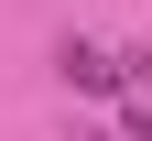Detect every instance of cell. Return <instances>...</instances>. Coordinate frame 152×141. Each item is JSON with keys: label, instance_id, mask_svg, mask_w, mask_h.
<instances>
[{"label": "cell", "instance_id": "cell-1", "mask_svg": "<svg viewBox=\"0 0 152 141\" xmlns=\"http://www.w3.org/2000/svg\"><path fill=\"white\" fill-rule=\"evenodd\" d=\"M65 87H87V98H109V87H120V65H109L98 44H65Z\"/></svg>", "mask_w": 152, "mask_h": 141}, {"label": "cell", "instance_id": "cell-2", "mask_svg": "<svg viewBox=\"0 0 152 141\" xmlns=\"http://www.w3.org/2000/svg\"><path fill=\"white\" fill-rule=\"evenodd\" d=\"M130 141H152V98H141V109H130Z\"/></svg>", "mask_w": 152, "mask_h": 141}, {"label": "cell", "instance_id": "cell-3", "mask_svg": "<svg viewBox=\"0 0 152 141\" xmlns=\"http://www.w3.org/2000/svg\"><path fill=\"white\" fill-rule=\"evenodd\" d=\"M130 76H141V98H152V54H141V65H130Z\"/></svg>", "mask_w": 152, "mask_h": 141}]
</instances>
